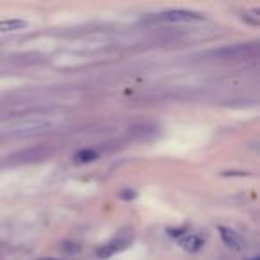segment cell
I'll return each instance as SVG.
<instances>
[{"instance_id": "obj_12", "label": "cell", "mask_w": 260, "mask_h": 260, "mask_svg": "<svg viewBox=\"0 0 260 260\" xmlns=\"http://www.w3.org/2000/svg\"><path fill=\"white\" fill-rule=\"evenodd\" d=\"M36 260H57V258H52V256H43V258H36Z\"/></svg>"}, {"instance_id": "obj_3", "label": "cell", "mask_w": 260, "mask_h": 260, "mask_svg": "<svg viewBox=\"0 0 260 260\" xmlns=\"http://www.w3.org/2000/svg\"><path fill=\"white\" fill-rule=\"evenodd\" d=\"M256 52H258V45L256 43H239L214 50L212 55H216L217 59H244L256 55Z\"/></svg>"}, {"instance_id": "obj_13", "label": "cell", "mask_w": 260, "mask_h": 260, "mask_svg": "<svg viewBox=\"0 0 260 260\" xmlns=\"http://www.w3.org/2000/svg\"><path fill=\"white\" fill-rule=\"evenodd\" d=\"M251 260H260V258H258V256H253V258H251Z\"/></svg>"}, {"instance_id": "obj_10", "label": "cell", "mask_w": 260, "mask_h": 260, "mask_svg": "<svg viewBox=\"0 0 260 260\" xmlns=\"http://www.w3.org/2000/svg\"><path fill=\"white\" fill-rule=\"evenodd\" d=\"M119 198L123 202H132V200L138 198V191H134V189H123V191H119Z\"/></svg>"}, {"instance_id": "obj_11", "label": "cell", "mask_w": 260, "mask_h": 260, "mask_svg": "<svg viewBox=\"0 0 260 260\" xmlns=\"http://www.w3.org/2000/svg\"><path fill=\"white\" fill-rule=\"evenodd\" d=\"M185 228L184 226H180V228H168V235H171V237H177V239H180L182 235L185 234Z\"/></svg>"}, {"instance_id": "obj_1", "label": "cell", "mask_w": 260, "mask_h": 260, "mask_svg": "<svg viewBox=\"0 0 260 260\" xmlns=\"http://www.w3.org/2000/svg\"><path fill=\"white\" fill-rule=\"evenodd\" d=\"M132 239H134V234L128 230H123L121 234H118L116 237H112L111 241L104 242L100 248L96 249V256H102V258H109V256L116 255V253L126 249L130 244H132Z\"/></svg>"}, {"instance_id": "obj_6", "label": "cell", "mask_w": 260, "mask_h": 260, "mask_svg": "<svg viewBox=\"0 0 260 260\" xmlns=\"http://www.w3.org/2000/svg\"><path fill=\"white\" fill-rule=\"evenodd\" d=\"M180 241V246L185 249V251H189V253H196V251H200V249L203 248V239L200 237V235H196V234H189V235H184V237H180L178 239Z\"/></svg>"}, {"instance_id": "obj_7", "label": "cell", "mask_w": 260, "mask_h": 260, "mask_svg": "<svg viewBox=\"0 0 260 260\" xmlns=\"http://www.w3.org/2000/svg\"><path fill=\"white\" fill-rule=\"evenodd\" d=\"M157 132H159V128L153 125H146V123H143V125H134L130 126V136H134V138L138 139H152L157 136Z\"/></svg>"}, {"instance_id": "obj_5", "label": "cell", "mask_w": 260, "mask_h": 260, "mask_svg": "<svg viewBox=\"0 0 260 260\" xmlns=\"http://www.w3.org/2000/svg\"><path fill=\"white\" fill-rule=\"evenodd\" d=\"M217 232H219L221 239H223V242L228 248L237 249V251L244 248V241H242V237L235 230H232V228H228V226H217Z\"/></svg>"}, {"instance_id": "obj_4", "label": "cell", "mask_w": 260, "mask_h": 260, "mask_svg": "<svg viewBox=\"0 0 260 260\" xmlns=\"http://www.w3.org/2000/svg\"><path fill=\"white\" fill-rule=\"evenodd\" d=\"M205 16L198 11H189V9H171L159 15V20L162 22H200Z\"/></svg>"}, {"instance_id": "obj_2", "label": "cell", "mask_w": 260, "mask_h": 260, "mask_svg": "<svg viewBox=\"0 0 260 260\" xmlns=\"http://www.w3.org/2000/svg\"><path fill=\"white\" fill-rule=\"evenodd\" d=\"M48 121L45 119H22V121H16L15 125L8 126L4 130L8 136H18V138H23V136H32V134H40V132H45L48 130Z\"/></svg>"}, {"instance_id": "obj_8", "label": "cell", "mask_w": 260, "mask_h": 260, "mask_svg": "<svg viewBox=\"0 0 260 260\" xmlns=\"http://www.w3.org/2000/svg\"><path fill=\"white\" fill-rule=\"evenodd\" d=\"M29 23L25 20L20 18H9V20H0V32H16V30L27 29Z\"/></svg>"}, {"instance_id": "obj_9", "label": "cell", "mask_w": 260, "mask_h": 260, "mask_svg": "<svg viewBox=\"0 0 260 260\" xmlns=\"http://www.w3.org/2000/svg\"><path fill=\"white\" fill-rule=\"evenodd\" d=\"M73 159H75V162H79V164H87V162H93V160H96L98 153L94 152V150H89V148L79 150V152L73 155Z\"/></svg>"}]
</instances>
